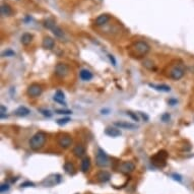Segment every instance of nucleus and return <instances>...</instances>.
Listing matches in <instances>:
<instances>
[{
    "label": "nucleus",
    "instance_id": "obj_1",
    "mask_svg": "<svg viewBox=\"0 0 194 194\" xmlns=\"http://www.w3.org/2000/svg\"><path fill=\"white\" fill-rule=\"evenodd\" d=\"M150 47L146 42L144 41H137L134 44H132L128 49V53L132 58L139 59L144 57L149 52Z\"/></svg>",
    "mask_w": 194,
    "mask_h": 194
},
{
    "label": "nucleus",
    "instance_id": "obj_2",
    "mask_svg": "<svg viewBox=\"0 0 194 194\" xmlns=\"http://www.w3.org/2000/svg\"><path fill=\"white\" fill-rule=\"evenodd\" d=\"M47 140V133L44 131H38L30 139V148L33 150H39L45 145Z\"/></svg>",
    "mask_w": 194,
    "mask_h": 194
},
{
    "label": "nucleus",
    "instance_id": "obj_3",
    "mask_svg": "<svg viewBox=\"0 0 194 194\" xmlns=\"http://www.w3.org/2000/svg\"><path fill=\"white\" fill-rule=\"evenodd\" d=\"M167 159H168V153L166 150H159L154 157H152L150 161L152 164L157 168H164L167 165Z\"/></svg>",
    "mask_w": 194,
    "mask_h": 194
},
{
    "label": "nucleus",
    "instance_id": "obj_4",
    "mask_svg": "<svg viewBox=\"0 0 194 194\" xmlns=\"http://www.w3.org/2000/svg\"><path fill=\"white\" fill-rule=\"evenodd\" d=\"M96 164L100 168H106L110 165V159L104 149L99 148L96 154Z\"/></svg>",
    "mask_w": 194,
    "mask_h": 194
},
{
    "label": "nucleus",
    "instance_id": "obj_5",
    "mask_svg": "<svg viewBox=\"0 0 194 194\" xmlns=\"http://www.w3.org/2000/svg\"><path fill=\"white\" fill-rule=\"evenodd\" d=\"M57 142H58V145H59L61 148L67 149V148H69L70 146L72 145L73 139H72L71 135L67 134V133H63V134H60V135L58 136Z\"/></svg>",
    "mask_w": 194,
    "mask_h": 194
},
{
    "label": "nucleus",
    "instance_id": "obj_6",
    "mask_svg": "<svg viewBox=\"0 0 194 194\" xmlns=\"http://www.w3.org/2000/svg\"><path fill=\"white\" fill-rule=\"evenodd\" d=\"M69 73H70V68L65 63H58L55 66V74L59 77H61V78L66 77Z\"/></svg>",
    "mask_w": 194,
    "mask_h": 194
},
{
    "label": "nucleus",
    "instance_id": "obj_7",
    "mask_svg": "<svg viewBox=\"0 0 194 194\" xmlns=\"http://www.w3.org/2000/svg\"><path fill=\"white\" fill-rule=\"evenodd\" d=\"M185 74V69L182 65H176L170 70L169 76L174 80H179L181 79Z\"/></svg>",
    "mask_w": 194,
    "mask_h": 194
},
{
    "label": "nucleus",
    "instance_id": "obj_8",
    "mask_svg": "<svg viewBox=\"0 0 194 194\" xmlns=\"http://www.w3.org/2000/svg\"><path fill=\"white\" fill-rule=\"evenodd\" d=\"M42 92H43V89L39 84H32L31 85H29V88L27 89L28 96H30L31 98H37L39 96H41Z\"/></svg>",
    "mask_w": 194,
    "mask_h": 194
},
{
    "label": "nucleus",
    "instance_id": "obj_9",
    "mask_svg": "<svg viewBox=\"0 0 194 194\" xmlns=\"http://www.w3.org/2000/svg\"><path fill=\"white\" fill-rule=\"evenodd\" d=\"M119 170L123 174H130L135 170V165L132 162H123L119 167Z\"/></svg>",
    "mask_w": 194,
    "mask_h": 194
},
{
    "label": "nucleus",
    "instance_id": "obj_10",
    "mask_svg": "<svg viewBox=\"0 0 194 194\" xmlns=\"http://www.w3.org/2000/svg\"><path fill=\"white\" fill-rule=\"evenodd\" d=\"M114 125L119 129H127V130H134V129H136V125L126 121H115Z\"/></svg>",
    "mask_w": 194,
    "mask_h": 194
},
{
    "label": "nucleus",
    "instance_id": "obj_11",
    "mask_svg": "<svg viewBox=\"0 0 194 194\" xmlns=\"http://www.w3.org/2000/svg\"><path fill=\"white\" fill-rule=\"evenodd\" d=\"M85 152H87V150H85L84 145L80 144V143L76 144L74 148H73V149H72V153H73V154H74L76 158H83V157H84Z\"/></svg>",
    "mask_w": 194,
    "mask_h": 194
},
{
    "label": "nucleus",
    "instance_id": "obj_12",
    "mask_svg": "<svg viewBox=\"0 0 194 194\" xmlns=\"http://www.w3.org/2000/svg\"><path fill=\"white\" fill-rule=\"evenodd\" d=\"M0 12H1V16L3 18H6V16H10L13 13V10H12L11 6L7 3H2L1 7H0Z\"/></svg>",
    "mask_w": 194,
    "mask_h": 194
},
{
    "label": "nucleus",
    "instance_id": "obj_13",
    "mask_svg": "<svg viewBox=\"0 0 194 194\" xmlns=\"http://www.w3.org/2000/svg\"><path fill=\"white\" fill-rule=\"evenodd\" d=\"M97 179L101 183H107L111 179V174L107 171H100L97 174Z\"/></svg>",
    "mask_w": 194,
    "mask_h": 194
},
{
    "label": "nucleus",
    "instance_id": "obj_14",
    "mask_svg": "<svg viewBox=\"0 0 194 194\" xmlns=\"http://www.w3.org/2000/svg\"><path fill=\"white\" fill-rule=\"evenodd\" d=\"M105 134L110 136V137H118V136L121 135V131H120L119 128H117V127L109 126L105 129Z\"/></svg>",
    "mask_w": 194,
    "mask_h": 194
},
{
    "label": "nucleus",
    "instance_id": "obj_15",
    "mask_svg": "<svg viewBox=\"0 0 194 194\" xmlns=\"http://www.w3.org/2000/svg\"><path fill=\"white\" fill-rule=\"evenodd\" d=\"M42 46H43V48L44 49L52 50L55 47V41L51 37H45L44 39H43Z\"/></svg>",
    "mask_w": 194,
    "mask_h": 194
},
{
    "label": "nucleus",
    "instance_id": "obj_16",
    "mask_svg": "<svg viewBox=\"0 0 194 194\" xmlns=\"http://www.w3.org/2000/svg\"><path fill=\"white\" fill-rule=\"evenodd\" d=\"M110 19H111V16L108 13H103V14H100L96 19V20H94V24H96L97 25H99V27H100V25H104L110 20Z\"/></svg>",
    "mask_w": 194,
    "mask_h": 194
},
{
    "label": "nucleus",
    "instance_id": "obj_17",
    "mask_svg": "<svg viewBox=\"0 0 194 194\" xmlns=\"http://www.w3.org/2000/svg\"><path fill=\"white\" fill-rule=\"evenodd\" d=\"M148 87L154 89L158 90V92L162 93H169L171 90V88L167 84H148Z\"/></svg>",
    "mask_w": 194,
    "mask_h": 194
},
{
    "label": "nucleus",
    "instance_id": "obj_18",
    "mask_svg": "<svg viewBox=\"0 0 194 194\" xmlns=\"http://www.w3.org/2000/svg\"><path fill=\"white\" fill-rule=\"evenodd\" d=\"M30 113H31V111H30L28 108L24 107V106L19 107L18 109L14 111V114L16 116H19V117H25V116H28Z\"/></svg>",
    "mask_w": 194,
    "mask_h": 194
},
{
    "label": "nucleus",
    "instance_id": "obj_19",
    "mask_svg": "<svg viewBox=\"0 0 194 194\" xmlns=\"http://www.w3.org/2000/svg\"><path fill=\"white\" fill-rule=\"evenodd\" d=\"M81 172L84 173H87L90 169V159L89 157H84L81 161V166H80Z\"/></svg>",
    "mask_w": 194,
    "mask_h": 194
},
{
    "label": "nucleus",
    "instance_id": "obj_20",
    "mask_svg": "<svg viewBox=\"0 0 194 194\" xmlns=\"http://www.w3.org/2000/svg\"><path fill=\"white\" fill-rule=\"evenodd\" d=\"M33 41V35L30 33H24L20 38V43L24 46H28L31 44V42Z\"/></svg>",
    "mask_w": 194,
    "mask_h": 194
},
{
    "label": "nucleus",
    "instance_id": "obj_21",
    "mask_svg": "<svg viewBox=\"0 0 194 194\" xmlns=\"http://www.w3.org/2000/svg\"><path fill=\"white\" fill-rule=\"evenodd\" d=\"M79 76L84 81H89L93 78V73L88 69H81L79 72Z\"/></svg>",
    "mask_w": 194,
    "mask_h": 194
},
{
    "label": "nucleus",
    "instance_id": "obj_22",
    "mask_svg": "<svg viewBox=\"0 0 194 194\" xmlns=\"http://www.w3.org/2000/svg\"><path fill=\"white\" fill-rule=\"evenodd\" d=\"M51 31H52V33L54 34L55 37H57L59 39H64V32L62 31V29L58 27L57 24H55L54 27L51 29Z\"/></svg>",
    "mask_w": 194,
    "mask_h": 194
},
{
    "label": "nucleus",
    "instance_id": "obj_23",
    "mask_svg": "<svg viewBox=\"0 0 194 194\" xmlns=\"http://www.w3.org/2000/svg\"><path fill=\"white\" fill-rule=\"evenodd\" d=\"M64 170L68 175H74L75 174V168L73 166V164L70 162H66L64 164Z\"/></svg>",
    "mask_w": 194,
    "mask_h": 194
},
{
    "label": "nucleus",
    "instance_id": "obj_24",
    "mask_svg": "<svg viewBox=\"0 0 194 194\" xmlns=\"http://www.w3.org/2000/svg\"><path fill=\"white\" fill-rule=\"evenodd\" d=\"M44 24V27H45L46 29L51 30V29H52L56 24H55V21H54L53 19H46V20L44 21V24Z\"/></svg>",
    "mask_w": 194,
    "mask_h": 194
},
{
    "label": "nucleus",
    "instance_id": "obj_25",
    "mask_svg": "<svg viewBox=\"0 0 194 194\" xmlns=\"http://www.w3.org/2000/svg\"><path fill=\"white\" fill-rule=\"evenodd\" d=\"M12 56H15V53L10 49L2 52V57H12Z\"/></svg>",
    "mask_w": 194,
    "mask_h": 194
},
{
    "label": "nucleus",
    "instance_id": "obj_26",
    "mask_svg": "<svg viewBox=\"0 0 194 194\" xmlns=\"http://www.w3.org/2000/svg\"><path fill=\"white\" fill-rule=\"evenodd\" d=\"M69 121H70V118L66 117V118L58 119L57 121H56V123H57L58 125H60V126H62V125H65V124H67V123L69 122Z\"/></svg>",
    "mask_w": 194,
    "mask_h": 194
},
{
    "label": "nucleus",
    "instance_id": "obj_27",
    "mask_svg": "<svg viewBox=\"0 0 194 194\" xmlns=\"http://www.w3.org/2000/svg\"><path fill=\"white\" fill-rule=\"evenodd\" d=\"M127 115H128L131 119L134 120V121H136V122L139 121V117L136 115V113H133V112H131V111H127Z\"/></svg>",
    "mask_w": 194,
    "mask_h": 194
},
{
    "label": "nucleus",
    "instance_id": "obj_28",
    "mask_svg": "<svg viewBox=\"0 0 194 194\" xmlns=\"http://www.w3.org/2000/svg\"><path fill=\"white\" fill-rule=\"evenodd\" d=\"M1 111H0V117H1V119H4V118H6L7 117V115H5L6 113V108L4 107L3 105H1Z\"/></svg>",
    "mask_w": 194,
    "mask_h": 194
},
{
    "label": "nucleus",
    "instance_id": "obj_29",
    "mask_svg": "<svg viewBox=\"0 0 194 194\" xmlns=\"http://www.w3.org/2000/svg\"><path fill=\"white\" fill-rule=\"evenodd\" d=\"M57 114H61V115H70L72 114V112L69 110H56L55 111Z\"/></svg>",
    "mask_w": 194,
    "mask_h": 194
},
{
    "label": "nucleus",
    "instance_id": "obj_30",
    "mask_svg": "<svg viewBox=\"0 0 194 194\" xmlns=\"http://www.w3.org/2000/svg\"><path fill=\"white\" fill-rule=\"evenodd\" d=\"M39 111L41 112V113L44 115V116H46V117H51V116H52V113H51V112L49 111V110H45V109H39Z\"/></svg>",
    "mask_w": 194,
    "mask_h": 194
},
{
    "label": "nucleus",
    "instance_id": "obj_31",
    "mask_svg": "<svg viewBox=\"0 0 194 194\" xmlns=\"http://www.w3.org/2000/svg\"><path fill=\"white\" fill-rule=\"evenodd\" d=\"M35 186V184H34L33 182H31V181H27V182H24L23 184L20 185V187L23 188H25V187H34Z\"/></svg>",
    "mask_w": 194,
    "mask_h": 194
},
{
    "label": "nucleus",
    "instance_id": "obj_32",
    "mask_svg": "<svg viewBox=\"0 0 194 194\" xmlns=\"http://www.w3.org/2000/svg\"><path fill=\"white\" fill-rule=\"evenodd\" d=\"M53 100H54L56 103H59V104H61V105H63V106H66V105H67L66 102L64 101V100H62V99H59V98L55 97V96H54V98H53Z\"/></svg>",
    "mask_w": 194,
    "mask_h": 194
},
{
    "label": "nucleus",
    "instance_id": "obj_33",
    "mask_svg": "<svg viewBox=\"0 0 194 194\" xmlns=\"http://www.w3.org/2000/svg\"><path fill=\"white\" fill-rule=\"evenodd\" d=\"M8 189H9V185L8 184H1V186H0V191H1L2 193L7 191Z\"/></svg>",
    "mask_w": 194,
    "mask_h": 194
},
{
    "label": "nucleus",
    "instance_id": "obj_34",
    "mask_svg": "<svg viewBox=\"0 0 194 194\" xmlns=\"http://www.w3.org/2000/svg\"><path fill=\"white\" fill-rule=\"evenodd\" d=\"M55 97H57V98H59V99H62V100H64V99H65V96H64V94L61 92V90H57V92H56V94H55Z\"/></svg>",
    "mask_w": 194,
    "mask_h": 194
},
{
    "label": "nucleus",
    "instance_id": "obj_35",
    "mask_svg": "<svg viewBox=\"0 0 194 194\" xmlns=\"http://www.w3.org/2000/svg\"><path fill=\"white\" fill-rule=\"evenodd\" d=\"M108 57H109V59H110V61H111V63L113 64L114 66H116L117 65V61H116V59H115V57L113 55H111V54H109L108 55Z\"/></svg>",
    "mask_w": 194,
    "mask_h": 194
},
{
    "label": "nucleus",
    "instance_id": "obj_36",
    "mask_svg": "<svg viewBox=\"0 0 194 194\" xmlns=\"http://www.w3.org/2000/svg\"><path fill=\"white\" fill-rule=\"evenodd\" d=\"M172 177H173V179H174V180L178 181V182H181V181H182V177H181L179 174L174 173V174H172Z\"/></svg>",
    "mask_w": 194,
    "mask_h": 194
},
{
    "label": "nucleus",
    "instance_id": "obj_37",
    "mask_svg": "<svg viewBox=\"0 0 194 194\" xmlns=\"http://www.w3.org/2000/svg\"><path fill=\"white\" fill-rule=\"evenodd\" d=\"M162 120H163L164 122L169 121V120H170V115H169V114H164V115L162 116Z\"/></svg>",
    "mask_w": 194,
    "mask_h": 194
},
{
    "label": "nucleus",
    "instance_id": "obj_38",
    "mask_svg": "<svg viewBox=\"0 0 194 194\" xmlns=\"http://www.w3.org/2000/svg\"><path fill=\"white\" fill-rule=\"evenodd\" d=\"M139 115H141V117L143 118V119H145V121H148V115L141 113V112H139Z\"/></svg>",
    "mask_w": 194,
    "mask_h": 194
},
{
    "label": "nucleus",
    "instance_id": "obj_39",
    "mask_svg": "<svg viewBox=\"0 0 194 194\" xmlns=\"http://www.w3.org/2000/svg\"><path fill=\"white\" fill-rule=\"evenodd\" d=\"M169 103H170V104H171L172 106H173L174 104H176L177 101H176V100H170V101H169Z\"/></svg>",
    "mask_w": 194,
    "mask_h": 194
}]
</instances>
